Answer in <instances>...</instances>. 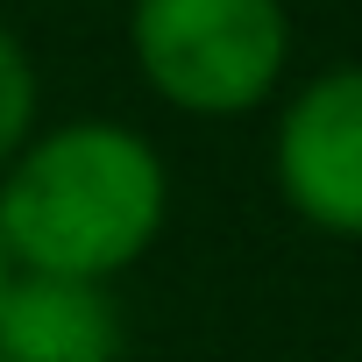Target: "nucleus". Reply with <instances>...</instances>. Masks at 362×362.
<instances>
[{
    "instance_id": "nucleus-1",
    "label": "nucleus",
    "mask_w": 362,
    "mask_h": 362,
    "mask_svg": "<svg viewBox=\"0 0 362 362\" xmlns=\"http://www.w3.org/2000/svg\"><path fill=\"white\" fill-rule=\"evenodd\" d=\"M170 228V163L121 114L36 121L0 163V249L36 277L121 284Z\"/></svg>"
},
{
    "instance_id": "nucleus-2",
    "label": "nucleus",
    "mask_w": 362,
    "mask_h": 362,
    "mask_svg": "<svg viewBox=\"0 0 362 362\" xmlns=\"http://www.w3.org/2000/svg\"><path fill=\"white\" fill-rule=\"evenodd\" d=\"M121 43L149 100L185 121H249L291 86L284 0H128Z\"/></svg>"
},
{
    "instance_id": "nucleus-3",
    "label": "nucleus",
    "mask_w": 362,
    "mask_h": 362,
    "mask_svg": "<svg viewBox=\"0 0 362 362\" xmlns=\"http://www.w3.org/2000/svg\"><path fill=\"white\" fill-rule=\"evenodd\" d=\"M270 177L291 221L327 242H362V57H334L277 93Z\"/></svg>"
},
{
    "instance_id": "nucleus-4",
    "label": "nucleus",
    "mask_w": 362,
    "mask_h": 362,
    "mask_svg": "<svg viewBox=\"0 0 362 362\" xmlns=\"http://www.w3.org/2000/svg\"><path fill=\"white\" fill-rule=\"evenodd\" d=\"M0 362H128L114 284L15 270L0 298Z\"/></svg>"
},
{
    "instance_id": "nucleus-5",
    "label": "nucleus",
    "mask_w": 362,
    "mask_h": 362,
    "mask_svg": "<svg viewBox=\"0 0 362 362\" xmlns=\"http://www.w3.org/2000/svg\"><path fill=\"white\" fill-rule=\"evenodd\" d=\"M43 121V71L29 57V43L0 22V163L22 149V135Z\"/></svg>"
},
{
    "instance_id": "nucleus-6",
    "label": "nucleus",
    "mask_w": 362,
    "mask_h": 362,
    "mask_svg": "<svg viewBox=\"0 0 362 362\" xmlns=\"http://www.w3.org/2000/svg\"><path fill=\"white\" fill-rule=\"evenodd\" d=\"M8 277H15V263H8V249H0V298H8Z\"/></svg>"
}]
</instances>
